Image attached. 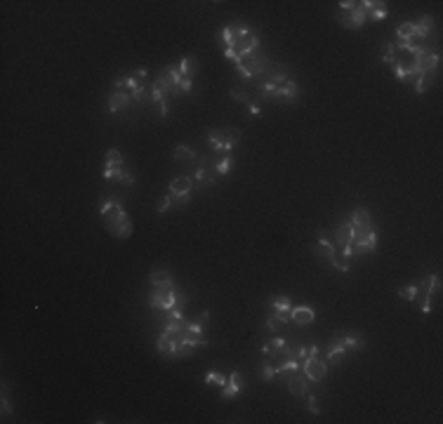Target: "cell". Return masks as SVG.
Returning <instances> with one entry per match:
<instances>
[{"mask_svg": "<svg viewBox=\"0 0 443 424\" xmlns=\"http://www.w3.org/2000/svg\"><path fill=\"white\" fill-rule=\"evenodd\" d=\"M102 219H104V224L108 226V231L116 238H127L132 233V222L123 212L121 203H116V200H108V203L102 205Z\"/></svg>", "mask_w": 443, "mask_h": 424, "instance_id": "6da1fadb", "label": "cell"}, {"mask_svg": "<svg viewBox=\"0 0 443 424\" xmlns=\"http://www.w3.org/2000/svg\"><path fill=\"white\" fill-rule=\"evenodd\" d=\"M241 139V130L236 127H224V130H212L210 132V144L215 146V151L229 156V151L236 146V142Z\"/></svg>", "mask_w": 443, "mask_h": 424, "instance_id": "7a4b0ae2", "label": "cell"}, {"mask_svg": "<svg viewBox=\"0 0 443 424\" xmlns=\"http://www.w3.org/2000/svg\"><path fill=\"white\" fill-rule=\"evenodd\" d=\"M349 224H351V229H354V236H356V233H365V231H375V229H373L370 214H368V210H363V208H356V210L351 212Z\"/></svg>", "mask_w": 443, "mask_h": 424, "instance_id": "3957f363", "label": "cell"}, {"mask_svg": "<svg viewBox=\"0 0 443 424\" xmlns=\"http://www.w3.org/2000/svg\"><path fill=\"white\" fill-rule=\"evenodd\" d=\"M304 375L309 377V382H321L323 377H325V372H328V368H325V360H318V356H311L304 360Z\"/></svg>", "mask_w": 443, "mask_h": 424, "instance_id": "277c9868", "label": "cell"}, {"mask_svg": "<svg viewBox=\"0 0 443 424\" xmlns=\"http://www.w3.org/2000/svg\"><path fill=\"white\" fill-rule=\"evenodd\" d=\"M288 389H290V394H295V396L307 394V389H309V377L302 375L299 368H297V370H290V375H288Z\"/></svg>", "mask_w": 443, "mask_h": 424, "instance_id": "5b68a950", "label": "cell"}, {"mask_svg": "<svg viewBox=\"0 0 443 424\" xmlns=\"http://www.w3.org/2000/svg\"><path fill=\"white\" fill-rule=\"evenodd\" d=\"M290 318L295 320L297 325H309V323H314L316 314H314V309H311V306H293Z\"/></svg>", "mask_w": 443, "mask_h": 424, "instance_id": "8992f818", "label": "cell"}, {"mask_svg": "<svg viewBox=\"0 0 443 424\" xmlns=\"http://www.w3.org/2000/svg\"><path fill=\"white\" fill-rule=\"evenodd\" d=\"M243 389V377L238 372H231V377L227 380V384L222 386V396L224 398H231L236 391H241Z\"/></svg>", "mask_w": 443, "mask_h": 424, "instance_id": "52a82bcc", "label": "cell"}, {"mask_svg": "<svg viewBox=\"0 0 443 424\" xmlns=\"http://www.w3.org/2000/svg\"><path fill=\"white\" fill-rule=\"evenodd\" d=\"M271 306H274L276 316L281 318L283 323H285V320H290V311H293V304H290V299H288V297H278V299H274V302H271Z\"/></svg>", "mask_w": 443, "mask_h": 424, "instance_id": "ba28073f", "label": "cell"}, {"mask_svg": "<svg viewBox=\"0 0 443 424\" xmlns=\"http://www.w3.org/2000/svg\"><path fill=\"white\" fill-rule=\"evenodd\" d=\"M130 99H132V94L123 92V90L113 92V97L108 99V111H111V113H116V111H118L121 106H127V104H130Z\"/></svg>", "mask_w": 443, "mask_h": 424, "instance_id": "9c48e42d", "label": "cell"}, {"mask_svg": "<svg viewBox=\"0 0 443 424\" xmlns=\"http://www.w3.org/2000/svg\"><path fill=\"white\" fill-rule=\"evenodd\" d=\"M314 252H316L318 257H323V259H328V262H330V257L335 254V245H333V240L321 238L316 245H314Z\"/></svg>", "mask_w": 443, "mask_h": 424, "instance_id": "30bf717a", "label": "cell"}, {"mask_svg": "<svg viewBox=\"0 0 443 424\" xmlns=\"http://www.w3.org/2000/svg\"><path fill=\"white\" fill-rule=\"evenodd\" d=\"M191 184H193L191 177H184V174H182V177H177L175 182L170 184V191L177 193V196H187L189 191H191Z\"/></svg>", "mask_w": 443, "mask_h": 424, "instance_id": "8fae6325", "label": "cell"}, {"mask_svg": "<svg viewBox=\"0 0 443 424\" xmlns=\"http://www.w3.org/2000/svg\"><path fill=\"white\" fill-rule=\"evenodd\" d=\"M349 254L347 252H342V250H335V254L330 257V264L335 266L337 271H349Z\"/></svg>", "mask_w": 443, "mask_h": 424, "instance_id": "7c38bea8", "label": "cell"}, {"mask_svg": "<svg viewBox=\"0 0 443 424\" xmlns=\"http://www.w3.org/2000/svg\"><path fill=\"white\" fill-rule=\"evenodd\" d=\"M156 285H172V278L165 269H158L151 274V288H156Z\"/></svg>", "mask_w": 443, "mask_h": 424, "instance_id": "4fadbf2b", "label": "cell"}, {"mask_svg": "<svg viewBox=\"0 0 443 424\" xmlns=\"http://www.w3.org/2000/svg\"><path fill=\"white\" fill-rule=\"evenodd\" d=\"M193 73H196V59H193V57L182 59V64H179V76H182V78H191Z\"/></svg>", "mask_w": 443, "mask_h": 424, "instance_id": "5bb4252c", "label": "cell"}, {"mask_svg": "<svg viewBox=\"0 0 443 424\" xmlns=\"http://www.w3.org/2000/svg\"><path fill=\"white\" fill-rule=\"evenodd\" d=\"M196 182H198L201 186H208V184H212V182H215V177L210 174V170H208L205 165H201V168L196 170Z\"/></svg>", "mask_w": 443, "mask_h": 424, "instance_id": "9a60e30c", "label": "cell"}, {"mask_svg": "<svg viewBox=\"0 0 443 424\" xmlns=\"http://www.w3.org/2000/svg\"><path fill=\"white\" fill-rule=\"evenodd\" d=\"M121 163H123V158L116 148L106 151V168H121Z\"/></svg>", "mask_w": 443, "mask_h": 424, "instance_id": "2e32d148", "label": "cell"}, {"mask_svg": "<svg viewBox=\"0 0 443 424\" xmlns=\"http://www.w3.org/2000/svg\"><path fill=\"white\" fill-rule=\"evenodd\" d=\"M175 158L177 160H196V153L187 148V146H177L175 148Z\"/></svg>", "mask_w": 443, "mask_h": 424, "instance_id": "e0dca14e", "label": "cell"}, {"mask_svg": "<svg viewBox=\"0 0 443 424\" xmlns=\"http://www.w3.org/2000/svg\"><path fill=\"white\" fill-rule=\"evenodd\" d=\"M399 295H401L403 299H415V297H417V285H405V288L399 290Z\"/></svg>", "mask_w": 443, "mask_h": 424, "instance_id": "ac0fdd59", "label": "cell"}, {"mask_svg": "<svg viewBox=\"0 0 443 424\" xmlns=\"http://www.w3.org/2000/svg\"><path fill=\"white\" fill-rule=\"evenodd\" d=\"M205 382H212V384H227V377L224 375H219V372H208V377H205Z\"/></svg>", "mask_w": 443, "mask_h": 424, "instance_id": "d6986e66", "label": "cell"}, {"mask_svg": "<svg viewBox=\"0 0 443 424\" xmlns=\"http://www.w3.org/2000/svg\"><path fill=\"white\" fill-rule=\"evenodd\" d=\"M229 165H231V156H224L222 158V163H217V174H227L229 172Z\"/></svg>", "mask_w": 443, "mask_h": 424, "instance_id": "ffe728a7", "label": "cell"}, {"mask_svg": "<svg viewBox=\"0 0 443 424\" xmlns=\"http://www.w3.org/2000/svg\"><path fill=\"white\" fill-rule=\"evenodd\" d=\"M281 325H283V320H281V318H278V316H271V318H269V320H267V328H269V330H271V332H276V330H278V328H281Z\"/></svg>", "mask_w": 443, "mask_h": 424, "instance_id": "44dd1931", "label": "cell"}, {"mask_svg": "<svg viewBox=\"0 0 443 424\" xmlns=\"http://www.w3.org/2000/svg\"><path fill=\"white\" fill-rule=\"evenodd\" d=\"M231 97H233L236 102H248V92H243V90H238V87L231 90Z\"/></svg>", "mask_w": 443, "mask_h": 424, "instance_id": "7402d4cb", "label": "cell"}, {"mask_svg": "<svg viewBox=\"0 0 443 424\" xmlns=\"http://www.w3.org/2000/svg\"><path fill=\"white\" fill-rule=\"evenodd\" d=\"M170 205H172V198H170V196H165V198L161 200V205H158V212H168V210H170Z\"/></svg>", "mask_w": 443, "mask_h": 424, "instance_id": "603a6c76", "label": "cell"}, {"mask_svg": "<svg viewBox=\"0 0 443 424\" xmlns=\"http://www.w3.org/2000/svg\"><path fill=\"white\" fill-rule=\"evenodd\" d=\"M274 372H276L274 363H267V365H264V380H271V377H274Z\"/></svg>", "mask_w": 443, "mask_h": 424, "instance_id": "cb8c5ba5", "label": "cell"}, {"mask_svg": "<svg viewBox=\"0 0 443 424\" xmlns=\"http://www.w3.org/2000/svg\"><path fill=\"white\" fill-rule=\"evenodd\" d=\"M309 410L311 412H318V403H316V398H314V396L309 398Z\"/></svg>", "mask_w": 443, "mask_h": 424, "instance_id": "d4e9b609", "label": "cell"}]
</instances>
